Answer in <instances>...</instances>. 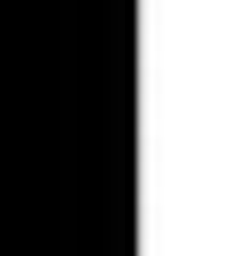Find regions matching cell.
Masks as SVG:
<instances>
[]
</instances>
